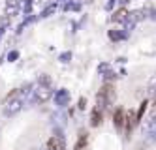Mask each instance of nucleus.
Segmentation results:
<instances>
[{
  "mask_svg": "<svg viewBox=\"0 0 156 150\" xmlns=\"http://www.w3.org/2000/svg\"><path fill=\"white\" fill-rule=\"evenodd\" d=\"M85 105H87V101H85V98H81L79 99V109H85Z\"/></svg>",
  "mask_w": 156,
  "mask_h": 150,
  "instance_id": "ddd939ff",
  "label": "nucleus"
},
{
  "mask_svg": "<svg viewBox=\"0 0 156 150\" xmlns=\"http://www.w3.org/2000/svg\"><path fill=\"white\" fill-rule=\"evenodd\" d=\"M57 99H58V103H64L66 99H68V94H66V92H60V94L57 96Z\"/></svg>",
  "mask_w": 156,
  "mask_h": 150,
  "instance_id": "f8f14e48",
  "label": "nucleus"
},
{
  "mask_svg": "<svg viewBox=\"0 0 156 150\" xmlns=\"http://www.w3.org/2000/svg\"><path fill=\"white\" fill-rule=\"evenodd\" d=\"M87 141H88L87 131H81V133H79V141L75 143V150H83V148L87 146Z\"/></svg>",
  "mask_w": 156,
  "mask_h": 150,
  "instance_id": "1a4fd4ad",
  "label": "nucleus"
},
{
  "mask_svg": "<svg viewBox=\"0 0 156 150\" xmlns=\"http://www.w3.org/2000/svg\"><path fill=\"white\" fill-rule=\"evenodd\" d=\"M4 105H6L4 111H6L8 114H13V113H17V111L21 109V99H19V92H17V90H13L12 94H8Z\"/></svg>",
  "mask_w": 156,
  "mask_h": 150,
  "instance_id": "f03ea898",
  "label": "nucleus"
},
{
  "mask_svg": "<svg viewBox=\"0 0 156 150\" xmlns=\"http://www.w3.org/2000/svg\"><path fill=\"white\" fill-rule=\"evenodd\" d=\"M64 148H66V143L60 135H53L47 141V150H64Z\"/></svg>",
  "mask_w": 156,
  "mask_h": 150,
  "instance_id": "20e7f679",
  "label": "nucleus"
},
{
  "mask_svg": "<svg viewBox=\"0 0 156 150\" xmlns=\"http://www.w3.org/2000/svg\"><path fill=\"white\" fill-rule=\"evenodd\" d=\"M102 118H104V111L100 107H94L92 114H90V124L92 126H100V124H102Z\"/></svg>",
  "mask_w": 156,
  "mask_h": 150,
  "instance_id": "0eeeda50",
  "label": "nucleus"
},
{
  "mask_svg": "<svg viewBox=\"0 0 156 150\" xmlns=\"http://www.w3.org/2000/svg\"><path fill=\"white\" fill-rule=\"evenodd\" d=\"M137 122H139V120H137V114H136V113H132V111H130V113H126L124 128H126V133H128V135H130V131L133 130V126H136Z\"/></svg>",
  "mask_w": 156,
  "mask_h": 150,
  "instance_id": "39448f33",
  "label": "nucleus"
},
{
  "mask_svg": "<svg viewBox=\"0 0 156 150\" xmlns=\"http://www.w3.org/2000/svg\"><path fill=\"white\" fill-rule=\"evenodd\" d=\"M128 15H130V11L124 9V8H120V9H117L115 13H113V21L115 23H126L128 21Z\"/></svg>",
  "mask_w": 156,
  "mask_h": 150,
  "instance_id": "6e6552de",
  "label": "nucleus"
},
{
  "mask_svg": "<svg viewBox=\"0 0 156 150\" xmlns=\"http://www.w3.org/2000/svg\"><path fill=\"white\" fill-rule=\"evenodd\" d=\"M115 99V86L111 85V83H105L102 88H100V92H98V96H96V107H100V109H105V107H109L111 105V101Z\"/></svg>",
  "mask_w": 156,
  "mask_h": 150,
  "instance_id": "f257e3e1",
  "label": "nucleus"
},
{
  "mask_svg": "<svg viewBox=\"0 0 156 150\" xmlns=\"http://www.w3.org/2000/svg\"><path fill=\"white\" fill-rule=\"evenodd\" d=\"M49 98H51V88L49 86H40L36 90V101L43 103V101H47Z\"/></svg>",
  "mask_w": 156,
  "mask_h": 150,
  "instance_id": "423d86ee",
  "label": "nucleus"
},
{
  "mask_svg": "<svg viewBox=\"0 0 156 150\" xmlns=\"http://www.w3.org/2000/svg\"><path fill=\"white\" fill-rule=\"evenodd\" d=\"M124 120H126V111L122 109V107L115 109V113H113V124H115L117 130H122V128H124Z\"/></svg>",
  "mask_w": 156,
  "mask_h": 150,
  "instance_id": "7ed1b4c3",
  "label": "nucleus"
},
{
  "mask_svg": "<svg viewBox=\"0 0 156 150\" xmlns=\"http://www.w3.org/2000/svg\"><path fill=\"white\" fill-rule=\"evenodd\" d=\"M145 109H147V101H143V103H141V107H139V111L136 113V114H137V120H141V118H143V113H145Z\"/></svg>",
  "mask_w": 156,
  "mask_h": 150,
  "instance_id": "9b49d317",
  "label": "nucleus"
},
{
  "mask_svg": "<svg viewBox=\"0 0 156 150\" xmlns=\"http://www.w3.org/2000/svg\"><path fill=\"white\" fill-rule=\"evenodd\" d=\"M109 38L113 40V41H119V40H124V38H126V34H124V32H120V30H111V32H109Z\"/></svg>",
  "mask_w": 156,
  "mask_h": 150,
  "instance_id": "9d476101",
  "label": "nucleus"
},
{
  "mask_svg": "<svg viewBox=\"0 0 156 150\" xmlns=\"http://www.w3.org/2000/svg\"><path fill=\"white\" fill-rule=\"evenodd\" d=\"M152 120H154V122H156V114H154V117H152Z\"/></svg>",
  "mask_w": 156,
  "mask_h": 150,
  "instance_id": "4468645a",
  "label": "nucleus"
},
{
  "mask_svg": "<svg viewBox=\"0 0 156 150\" xmlns=\"http://www.w3.org/2000/svg\"><path fill=\"white\" fill-rule=\"evenodd\" d=\"M154 105H156V99H154Z\"/></svg>",
  "mask_w": 156,
  "mask_h": 150,
  "instance_id": "2eb2a0df",
  "label": "nucleus"
}]
</instances>
